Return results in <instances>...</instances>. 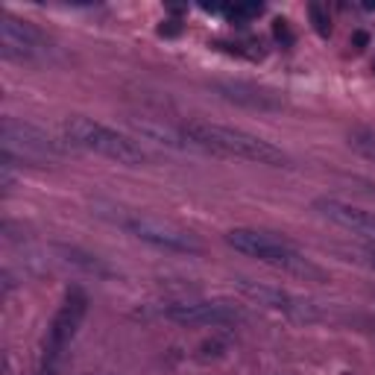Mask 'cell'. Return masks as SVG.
Returning a JSON list of instances; mask_svg holds the SVG:
<instances>
[{
    "label": "cell",
    "instance_id": "cell-1",
    "mask_svg": "<svg viewBox=\"0 0 375 375\" xmlns=\"http://www.w3.org/2000/svg\"><path fill=\"white\" fill-rule=\"evenodd\" d=\"M182 135L193 144V150L217 153L226 158H241V162H253V165H270V167L288 165V155H284L276 144H270V141H264L258 135H249L243 129L223 127V123L188 120Z\"/></svg>",
    "mask_w": 375,
    "mask_h": 375
},
{
    "label": "cell",
    "instance_id": "cell-2",
    "mask_svg": "<svg viewBox=\"0 0 375 375\" xmlns=\"http://www.w3.org/2000/svg\"><path fill=\"white\" fill-rule=\"evenodd\" d=\"M226 243L241 255H249L267 267H276L281 273L299 276L305 281H326V270L317 267L311 258H305L293 243H288L284 238L267 235L258 229H231L226 235Z\"/></svg>",
    "mask_w": 375,
    "mask_h": 375
},
{
    "label": "cell",
    "instance_id": "cell-3",
    "mask_svg": "<svg viewBox=\"0 0 375 375\" xmlns=\"http://www.w3.org/2000/svg\"><path fill=\"white\" fill-rule=\"evenodd\" d=\"M62 129H65L68 147L97 153V155H106V158H112V162L129 165V167H138L147 162V153L141 150L138 141H132L129 135H123L112 127H103V123H97L91 117H70V120H65Z\"/></svg>",
    "mask_w": 375,
    "mask_h": 375
},
{
    "label": "cell",
    "instance_id": "cell-4",
    "mask_svg": "<svg viewBox=\"0 0 375 375\" xmlns=\"http://www.w3.org/2000/svg\"><path fill=\"white\" fill-rule=\"evenodd\" d=\"M85 311H88V296H85L80 288H70V291L65 293L62 308L56 311V317H53V323H50V329H47L39 375H59V372H62L65 352H68L70 341L77 337V331H80V326H82V319H85Z\"/></svg>",
    "mask_w": 375,
    "mask_h": 375
},
{
    "label": "cell",
    "instance_id": "cell-5",
    "mask_svg": "<svg viewBox=\"0 0 375 375\" xmlns=\"http://www.w3.org/2000/svg\"><path fill=\"white\" fill-rule=\"evenodd\" d=\"M123 229L135 235L138 241L153 243L158 249H167V253H182V255H196L203 249V243L196 241L188 231L176 229L165 220H155V217H144V214H127V217L117 220Z\"/></svg>",
    "mask_w": 375,
    "mask_h": 375
},
{
    "label": "cell",
    "instance_id": "cell-6",
    "mask_svg": "<svg viewBox=\"0 0 375 375\" xmlns=\"http://www.w3.org/2000/svg\"><path fill=\"white\" fill-rule=\"evenodd\" d=\"M0 135H4V153L12 155L18 153L27 162H44L50 155H62L68 147H62L59 141H53L47 132L30 127L24 120H15V117H4V127H0Z\"/></svg>",
    "mask_w": 375,
    "mask_h": 375
},
{
    "label": "cell",
    "instance_id": "cell-7",
    "mask_svg": "<svg viewBox=\"0 0 375 375\" xmlns=\"http://www.w3.org/2000/svg\"><path fill=\"white\" fill-rule=\"evenodd\" d=\"M235 288L246 296L258 302V305L270 308V311H281L293 319H302V323H314V319H323V311H319L314 302L302 299L291 291H281V288H273V284H261V281H253V279H238Z\"/></svg>",
    "mask_w": 375,
    "mask_h": 375
},
{
    "label": "cell",
    "instance_id": "cell-8",
    "mask_svg": "<svg viewBox=\"0 0 375 375\" xmlns=\"http://www.w3.org/2000/svg\"><path fill=\"white\" fill-rule=\"evenodd\" d=\"M47 42L44 35L30 27L27 21H18L12 15L0 18V53L4 59L12 62H39L47 56Z\"/></svg>",
    "mask_w": 375,
    "mask_h": 375
},
{
    "label": "cell",
    "instance_id": "cell-9",
    "mask_svg": "<svg viewBox=\"0 0 375 375\" xmlns=\"http://www.w3.org/2000/svg\"><path fill=\"white\" fill-rule=\"evenodd\" d=\"M162 317L179 326H235L243 314L226 302H167L162 305Z\"/></svg>",
    "mask_w": 375,
    "mask_h": 375
},
{
    "label": "cell",
    "instance_id": "cell-10",
    "mask_svg": "<svg viewBox=\"0 0 375 375\" xmlns=\"http://www.w3.org/2000/svg\"><path fill=\"white\" fill-rule=\"evenodd\" d=\"M314 211L319 214V217H326L329 223L341 226V229L352 231V235H358V238H364L375 246V211L343 203V200H337V196H317Z\"/></svg>",
    "mask_w": 375,
    "mask_h": 375
},
{
    "label": "cell",
    "instance_id": "cell-11",
    "mask_svg": "<svg viewBox=\"0 0 375 375\" xmlns=\"http://www.w3.org/2000/svg\"><path fill=\"white\" fill-rule=\"evenodd\" d=\"M211 88L223 100L235 103V106H243V109H253V112H279L281 109V100L273 91H264V88H258L253 82L217 80V82H211Z\"/></svg>",
    "mask_w": 375,
    "mask_h": 375
},
{
    "label": "cell",
    "instance_id": "cell-12",
    "mask_svg": "<svg viewBox=\"0 0 375 375\" xmlns=\"http://www.w3.org/2000/svg\"><path fill=\"white\" fill-rule=\"evenodd\" d=\"M135 129L144 135V138L155 141V144H165V147H170V150H191V147H193L185 135H176L173 129L158 127V123H135Z\"/></svg>",
    "mask_w": 375,
    "mask_h": 375
},
{
    "label": "cell",
    "instance_id": "cell-13",
    "mask_svg": "<svg viewBox=\"0 0 375 375\" xmlns=\"http://www.w3.org/2000/svg\"><path fill=\"white\" fill-rule=\"evenodd\" d=\"M349 147L358 153V155L375 162V132H369V129H355V132H349Z\"/></svg>",
    "mask_w": 375,
    "mask_h": 375
},
{
    "label": "cell",
    "instance_id": "cell-14",
    "mask_svg": "<svg viewBox=\"0 0 375 375\" xmlns=\"http://www.w3.org/2000/svg\"><path fill=\"white\" fill-rule=\"evenodd\" d=\"M62 253L68 255V261L70 264H77V267H82L85 273H97V276H109L112 270L106 264H100L97 258H91V255H85V253H77V249H62Z\"/></svg>",
    "mask_w": 375,
    "mask_h": 375
},
{
    "label": "cell",
    "instance_id": "cell-15",
    "mask_svg": "<svg viewBox=\"0 0 375 375\" xmlns=\"http://www.w3.org/2000/svg\"><path fill=\"white\" fill-rule=\"evenodd\" d=\"M308 15H311V24H314V30L323 35V39H329L331 35V18H329V9L323 6V4H311L308 6Z\"/></svg>",
    "mask_w": 375,
    "mask_h": 375
},
{
    "label": "cell",
    "instance_id": "cell-16",
    "mask_svg": "<svg viewBox=\"0 0 375 375\" xmlns=\"http://www.w3.org/2000/svg\"><path fill=\"white\" fill-rule=\"evenodd\" d=\"M231 21H253V18H258L264 12L261 4H235V6H226L223 9Z\"/></svg>",
    "mask_w": 375,
    "mask_h": 375
},
{
    "label": "cell",
    "instance_id": "cell-17",
    "mask_svg": "<svg viewBox=\"0 0 375 375\" xmlns=\"http://www.w3.org/2000/svg\"><path fill=\"white\" fill-rule=\"evenodd\" d=\"M273 35H276V42H281L284 47L293 44V32H291L288 21H281V18H276V21H273Z\"/></svg>",
    "mask_w": 375,
    "mask_h": 375
},
{
    "label": "cell",
    "instance_id": "cell-18",
    "mask_svg": "<svg viewBox=\"0 0 375 375\" xmlns=\"http://www.w3.org/2000/svg\"><path fill=\"white\" fill-rule=\"evenodd\" d=\"M179 32H182V27L173 24V21H167V24L158 27V35H165V39H173V35H179Z\"/></svg>",
    "mask_w": 375,
    "mask_h": 375
},
{
    "label": "cell",
    "instance_id": "cell-19",
    "mask_svg": "<svg viewBox=\"0 0 375 375\" xmlns=\"http://www.w3.org/2000/svg\"><path fill=\"white\" fill-rule=\"evenodd\" d=\"M361 261H367L369 267H375V246H367L364 253H361Z\"/></svg>",
    "mask_w": 375,
    "mask_h": 375
},
{
    "label": "cell",
    "instance_id": "cell-20",
    "mask_svg": "<svg viewBox=\"0 0 375 375\" xmlns=\"http://www.w3.org/2000/svg\"><path fill=\"white\" fill-rule=\"evenodd\" d=\"M355 44L364 47V44H367V32H355Z\"/></svg>",
    "mask_w": 375,
    "mask_h": 375
},
{
    "label": "cell",
    "instance_id": "cell-21",
    "mask_svg": "<svg viewBox=\"0 0 375 375\" xmlns=\"http://www.w3.org/2000/svg\"><path fill=\"white\" fill-rule=\"evenodd\" d=\"M361 6H364V9H369V12H375V0H364Z\"/></svg>",
    "mask_w": 375,
    "mask_h": 375
}]
</instances>
